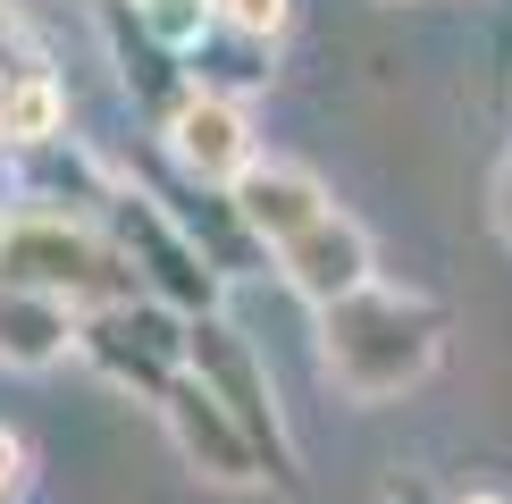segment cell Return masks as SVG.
Segmentation results:
<instances>
[{
  "label": "cell",
  "mask_w": 512,
  "mask_h": 504,
  "mask_svg": "<svg viewBox=\"0 0 512 504\" xmlns=\"http://www.w3.org/2000/svg\"><path fill=\"white\" fill-rule=\"evenodd\" d=\"M101 34H110L118 84H126V93H135V101H143L152 118H168V110H177L185 93H194V76H185V59L168 51V42H152V34H143L126 0H101Z\"/></svg>",
  "instance_id": "cell-10"
},
{
  "label": "cell",
  "mask_w": 512,
  "mask_h": 504,
  "mask_svg": "<svg viewBox=\"0 0 512 504\" xmlns=\"http://www.w3.org/2000/svg\"><path fill=\"white\" fill-rule=\"evenodd\" d=\"M76 353V311L59 294L0 286V370H51Z\"/></svg>",
  "instance_id": "cell-11"
},
{
  "label": "cell",
  "mask_w": 512,
  "mask_h": 504,
  "mask_svg": "<svg viewBox=\"0 0 512 504\" xmlns=\"http://www.w3.org/2000/svg\"><path fill=\"white\" fill-rule=\"evenodd\" d=\"M101 227H110V244L126 252V269L143 278L152 303H168L177 320H210V311H219L227 278L202 261V244L177 227V210H168L152 185H118V194L101 202Z\"/></svg>",
  "instance_id": "cell-3"
},
{
  "label": "cell",
  "mask_w": 512,
  "mask_h": 504,
  "mask_svg": "<svg viewBox=\"0 0 512 504\" xmlns=\"http://www.w3.org/2000/svg\"><path fill=\"white\" fill-rule=\"evenodd\" d=\"M227 202L244 210V227H252V236H261L269 252H277V244H294L311 219H328V210H336V202H328V185H319L311 168H294V160H269V152L252 160L236 185H227Z\"/></svg>",
  "instance_id": "cell-9"
},
{
  "label": "cell",
  "mask_w": 512,
  "mask_h": 504,
  "mask_svg": "<svg viewBox=\"0 0 512 504\" xmlns=\"http://www.w3.org/2000/svg\"><path fill=\"white\" fill-rule=\"evenodd\" d=\"M445 353V311L420 294L361 286L345 303L319 311V370L353 395V404H387V395L420 387Z\"/></svg>",
  "instance_id": "cell-1"
},
{
  "label": "cell",
  "mask_w": 512,
  "mask_h": 504,
  "mask_svg": "<svg viewBox=\"0 0 512 504\" xmlns=\"http://www.w3.org/2000/svg\"><path fill=\"white\" fill-rule=\"evenodd\" d=\"M210 9H219V26H227V34L261 42V51H269V42L294 26V0H210Z\"/></svg>",
  "instance_id": "cell-14"
},
{
  "label": "cell",
  "mask_w": 512,
  "mask_h": 504,
  "mask_svg": "<svg viewBox=\"0 0 512 504\" xmlns=\"http://www.w3.org/2000/svg\"><path fill=\"white\" fill-rule=\"evenodd\" d=\"M0 286L59 294L68 311H101V303H135L143 294V278L126 269V252L110 244V227L76 219V210H17L9 252H0Z\"/></svg>",
  "instance_id": "cell-2"
},
{
  "label": "cell",
  "mask_w": 512,
  "mask_h": 504,
  "mask_svg": "<svg viewBox=\"0 0 512 504\" xmlns=\"http://www.w3.org/2000/svg\"><path fill=\"white\" fill-rule=\"evenodd\" d=\"M160 420H168V446H177L185 471L219 479V488H252V479H269V471H261V454H252V437H244V420L227 412L194 370H185L177 387L160 395Z\"/></svg>",
  "instance_id": "cell-7"
},
{
  "label": "cell",
  "mask_w": 512,
  "mask_h": 504,
  "mask_svg": "<svg viewBox=\"0 0 512 504\" xmlns=\"http://www.w3.org/2000/svg\"><path fill=\"white\" fill-rule=\"evenodd\" d=\"M160 152H168V168H177L185 185H219V194H227V185L261 160V143H252V110L236 93L194 84V93L160 118Z\"/></svg>",
  "instance_id": "cell-6"
},
{
  "label": "cell",
  "mask_w": 512,
  "mask_h": 504,
  "mask_svg": "<svg viewBox=\"0 0 512 504\" xmlns=\"http://www.w3.org/2000/svg\"><path fill=\"white\" fill-rule=\"evenodd\" d=\"M126 9H135V26L152 42H168L177 59H194L202 42L219 34V9H210V0H126Z\"/></svg>",
  "instance_id": "cell-13"
},
{
  "label": "cell",
  "mask_w": 512,
  "mask_h": 504,
  "mask_svg": "<svg viewBox=\"0 0 512 504\" xmlns=\"http://www.w3.org/2000/svg\"><path fill=\"white\" fill-rule=\"evenodd\" d=\"M277 261V278H286L294 294H303L311 311H328V303H345V294H361V286H378L370 269H378V252H370V236L345 219V210H328V219H311L294 244H277L269 252Z\"/></svg>",
  "instance_id": "cell-8"
},
{
  "label": "cell",
  "mask_w": 512,
  "mask_h": 504,
  "mask_svg": "<svg viewBox=\"0 0 512 504\" xmlns=\"http://www.w3.org/2000/svg\"><path fill=\"white\" fill-rule=\"evenodd\" d=\"M76 362L101 370L118 395H143L160 404L168 387L185 378V320L152 294L135 303H101V311H76Z\"/></svg>",
  "instance_id": "cell-5"
},
{
  "label": "cell",
  "mask_w": 512,
  "mask_h": 504,
  "mask_svg": "<svg viewBox=\"0 0 512 504\" xmlns=\"http://www.w3.org/2000/svg\"><path fill=\"white\" fill-rule=\"evenodd\" d=\"M462 504H512V496H487V488H479V496H462Z\"/></svg>",
  "instance_id": "cell-19"
},
{
  "label": "cell",
  "mask_w": 512,
  "mask_h": 504,
  "mask_svg": "<svg viewBox=\"0 0 512 504\" xmlns=\"http://www.w3.org/2000/svg\"><path fill=\"white\" fill-rule=\"evenodd\" d=\"M160 202L177 210V227L202 244V261L219 269V278H244V261H261V252H269V244L244 227V210L219 194V185H177V194H160Z\"/></svg>",
  "instance_id": "cell-12"
},
{
  "label": "cell",
  "mask_w": 512,
  "mask_h": 504,
  "mask_svg": "<svg viewBox=\"0 0 512 504\" xmlns=\"http://www.w3.org/2000/svg\"><path fill=\"white\" fill-rule=\"evenodd\" d=\"M26 488H34V446H26V429L0 420V504H26Z\"/></svg>",
  "instance_id": "cell-16"
},
{
  "label": "cell",
  "mask_w": 512,
  "mask_h": 504,
  "mask_svg": "<svg viewBox=\"0 0 512 504\" xmlns=\"http://www.w3.org/2000/svg\"><path fill=\"white\" fill-rule=\"evenodd\" d=\"M34 68H51V59H42V42L26 34V17L0 0V76H34Z\"/></svg>",
  "instance_id": "cell-15"
},
{
  "label": "cell",
  "mask_w": 512,
  "mask_h": 504,
  "mask_svg": "<svg viewBox=\"0 0 512 504\" xmlns=\"http://www.w3.org/2000/svg\"><path fill=\"white\" fill-rule=\"evenodd\" d=\"M487 219H496V236L512 244V160L496 168V185H487Z\"/></svg>",
  "instance_id": "cell-17"
},
{
  "label": "cell",
  "mask_w": 512,
  "mask_h": 504,
  "mask_svg": "<svg viewBox=\"0 0 512 504\" xmlns=\"http://www.w3.org/2000/svg\"><path fill=\"white\" fill-rule=\"evenodd\" d=\"M185 370H194L202 387L244 420L252 454H261V471L277 479V488H303V454H294V429H286V412H277L269 362L252 353V336L227 320V311H210V320H185Z\"/></svg>",
  "instance_id": "cell-4"
},
{
  "label": "cell",
  "mask_w": 512,
  "mask_h": 504,
  "mask_svg": "<svg viewBox=\"0 0 512 504\" xmlns=\"http://www.w3.org/2000/svg\"><path fill=\"white\" fill-rule=\"evenodd\" d=\"M9 219H17V210H9V202H0V252H9Z\"/></svg>",
  "instance_id": "cell-18"
}]
</instances>
